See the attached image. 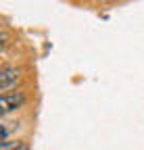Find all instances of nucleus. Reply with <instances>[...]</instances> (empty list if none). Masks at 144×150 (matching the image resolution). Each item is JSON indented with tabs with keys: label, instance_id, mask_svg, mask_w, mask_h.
Wrapping results in <instances>:
<instances>
[{
	"label": "nucleus",
	"instance_id": "2",
	"mask_svg": "<svg viewBox=\"0 0 144 150\" xmlns=\"http://www.w3.org/2000/svg\"><path fill=\"white\" fill-rule=\"evenodd\" d=\"M21 81V69L19 67H2L0 71V92L6 94L13 88H17V83Z\"/></svg>",
	"mask_w": 144,
	"mask_h": 150
},
{
	"label": "nucleus",
	"instance_id": "1",
	"mask_svg": "<svg viewBox=\"0 0 144 150\" xmlns=\"http://www.w3.org/2000/svg\"><path fill=\"white\" fill-rule=\"evenodd\" d=\"M27 96L23 92H6L0 96V112H2V117H9L11 112H17L19 108H23Z\"/></svg>",
	"mask_w": 144,
	"mask_h": 150
},
{
	"label": "nucleus",
	"instance_id": "3",
	"mask_svg": "<svg viewBox=\"0 0 144 150\" xmlns=\"http://www.w3.org/2000/svg\"><path fill=\"white\" fill-rule=\"evenodd\" d=\"M13 150H29V146H27V144H25V142L21 140V142H19V144H17V146H15Z\"/></svg>",
	"mask_w": 144,
	"mask_h": 150
}]
</instances>
